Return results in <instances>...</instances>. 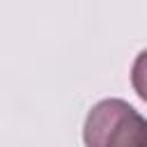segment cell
<instances>
[{
  "instance_id": "cell-1",
  "label": "cell",
  "mask_w": 147,
  "mask_h": 147,
  "mask_svg": "<svg viewBox=\"0 0 147 147\" xmlns=\"http://www.w3.org/2000/svg\"><path fill=\"white\" fill-rule=\"evenodd\" d=\"M85 147H147V119L124 99H103L85 117Z\"/></svg>"
},
{
  "instance_id": "cell-2",
  "label": "cell",
  "mask_w": 147,
  "mask_h": 147,
  "mask_svg": "<svg viewBox=\"0 0 147 147\" xmlns=\"http://www.w3.org/2000/svg\"><path fill=\"white\" fill-rule=\"evenodd\" d=\"M131 85L136 90V94L147 103V48L138 53V57L133 60L131 67Z\"/></svg>"
}]
</instances>
